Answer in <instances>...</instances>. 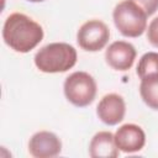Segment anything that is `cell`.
<instances>
[{
    "label": "cell",
    "mask_w": 158,
    "mask_h": 158,
    "mask_svg": "<svg viewBox=\"0 0 158 158\" xmlns=\"http://www.w3.org/2000/svg\"><path fill=\"white\" fill-rule=\"evenodd\" d=\"M43 36L42 26L21 12L9 15L2 26L4 42L19 53L32 51L43 40Z\"/></svg>",
    "instance_id": "1"
},
{
    "label": "cell",
    "mask_w": 158,
    "mask_h": 158,
    "mask_svg": "<svg viewBox=\"0 0 158 158\" xmlns=\"http://www.w3.org/2000/svg\"><path fill=\"white\" fill-rule=\"evenodd\" d=\"M77 49L65 42H53L43 46L35 54V65L43 73H64L77 63Z\"/></svg>",
    "instance_id": "2"
},
{
    "label": "cell",
    "mask_w": 158,
    "mask_h": 158,
    "mask_svg": "<svg viewBox=\"0 0 158 158\" xmlns=\"http://www.w3.org/2000/svg\"><path fill=\"white\" fill-rule=\"evenodd\" d=\"M146 11L132 0L118 2L112 12V19L116 28L125 37H139L147 30Z\"/></svg>",
    "instance_id": "3"
},
{
    "label": "cell",
    "mask_w": 158,
    "mask_h": 158,
    "mask_svg": "<svg viewBox=\"0 0 158 158\" xmlns=\"http://www.w3.org/2000/svg\"><path fill=\"white\" fill-rule=\"evenodd\" d=\"M63 90L67 100L77 107L90 105L96 96V81L86 72H74L65 78Z\"/></svg>",
    "instance_id": "4"
},
{
    "label": "cell",
    "mask_w": 158,
    "mask_h": 158,
    "mask_svg": "<svg viewBox=\"0 0 158 158\" xmlns=\"http://www.w3.org/2000/svg\"><path fill=\"white\" fill-rule=\"evenodd\" d=\"M110 38V30L105 22L100 20H89L84 22L77 32V42L79 47L88 52H98L102 49Z\"/></svg>",
    "instance_id": "5"
},
{
    "label": "cell",
    "mask_w": 158,
    "mask_h": 158,
    "mask_svg": "<svg viewBox=\"0 0 158 158\" xmlns=\"http://www.w3.org/2000/svg\"><path fill=\"white\" fill-rule=\"evenodd\" d=\"M115 143L118 151L125 153H135L141 151L146 144V133L141 126L135 123H125L120 126L115 135Z\"/></svg>",
    "instance_id": "6"
},
{
    "label": "cell",
    "mask_w": 158,
    "mask_h": 158,
    "mask_svg": "<svg viewBox=\"0 0 158 158\" xmlns=\"http://www.w3.org/2000/svg\"><path fill=\"white\" fill-rule=\"evenodd\" d=\"M28 152L35 158H52L62 152V142L53 132L38 131L28 141Z\"/></svg>",
    "instance_id": "7"
},
{
    "label": "cell",
    "mask_w": 158,
    "mask_h": 158,
    "mask_svg": "<svg viewBox=\"0 0 158 158\" xmlns=\"http://www.w3.org/2000/svg\"><path fill=\"white\" fill-rule=\"evenodd\" d=\"M126 114V104L121 95L111 93L102 96L96 106L98 117L107 126L120 123Z\"/></svg>",
    "instance_id": "8"
},
{
    "label": "cell",
    "mask_w": 158,
    "mask_h": 158,
    "mask_svg": "<svg viewBox=\"0 0 158 158\" xmlns=\"http://www.w3.org/2000/svg\"><path fill=\"white\" fill-rule=\"evenodd\" d=\"M136 54V48L131 43L126 41H115L107 47L105 59L112 69L126 72L133 65Z\"/></svg>",
    "instance_id": "9"
},
{
    "label": "cell",
    "mask_w": 158,
    "mask_h": 158,
    "mask_svg": "<svg viewBox=\"0 0 158 158\" xmlns=\"http://www.w3.org/2000/svg\"><path fill=\"white\" fill-rule=\"evenodd\" d=\"M118 152L114 135L110 131L95 133L89 143V156L91 158H116Z\"/></svg>",
    "instance_id": "10"
},
{
    "label": "cell",
    "mask_w": 158,
    "mask_h": 158,
    "mask_svg": "<svg viewBox=\"0 0 158 158\" xmlns=\"http://www.w3.org/2000/svg\"><path fill=\"white\" fill-rule=\"evenodd\" d=\"M139 94L143 102L148 107L158 110V75L141 79Z\"/></svg>",
    "instance_id": "11"
},
{
    "label": "cell",
    "mask_w": 158,
    "mask_h": 158,
    "mask_svg": "<svg viewBox=\"0 0 158 158\" xmlns=\"http://www.w3.org/2000/svg\"><path fill=\"white\" fill-rule=\"evenodd\" d=\"M136 73L139 77V79L158 75V52L144 53L138 60Z\"/></svg>",
    "instance_id": "12"
},
{
    "label": "cell",
    "mask_w": 158,
    "mask_h": 158,
    "mask_svg": "<svg viewBox=\"0 0 158 158\" xmlns=\"http://www.w3.org/2000/svg\"><path fill=\"white\" fill-rule=\"evenodd\" d=\"M147 40L148 42L154 46L158 47V16L154 17L151 23L148 25V30H147Z\"/></svg>",
    "instance_id": "13"
},
{
    "label": "cell",
    "mask_w": 158,
    "mask_h": 158,
    "mask_svg": "<svg viewBox=\"0 0 158 158\" xmlns=\"http://www.w3.org/2000/svg\"><path fill=\"white\" fill-rule=\"evenodd\" d=\"M138 6H141L148 16L153 15L158 10V0H132Z\"/></svg>",
    "instance_id": "14"
},
{
    "label": "cell",
    "mask_w": 158,
    "mask_h": 158,
    "mask_svg": "<svg viewBox=\"0 0 158 158\" xmlns=\"http://www.w3.org/2000/svg\"><path fill=\"white\" fill-rule=\"evenodd\" d=\"M30 2H41V1H44V0H27Z\"/></svg>",
    "instance_id": "15"
}]
</instances>
